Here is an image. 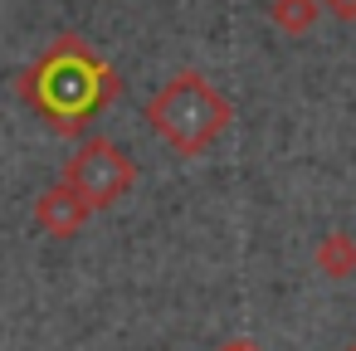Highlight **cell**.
<instances>
[{
    "label": "cell",
    "instance_id": "8992f818",
    "mask_svg": "<svg viewBox=\"0 0 356 351\" xmlns=\"http://www.w3.org/2000/svg\"><path fill=\"white\" fill-rule=\"evenodd\" d=\"M346 351H356V346H346Z\"/></svg>",
    "mask_w": 356,
    "mask_h": 351
},
{
    "label": "cell",
    "instance_id": "7a4b0ae2",
    "mask_svg": "<svg viewBox=\"0 0 356 351\" xmlns=\"http://www.w3.org/2000/svg\"><path fill=\"white\" fill-rule=\"evenodd\" d=\"M317 268L327 278H351L356 273V239L351 234H327L317 244Z\"/></svg>",
    "mask_w": 356,
    "mask_h": 351
},
{
    "label": "cell",
    "instance_id": "6da1fadb",
    "mask_svg": "<svg viewBox=\"0 0 356 351\" xmlns=\"http://www.w3.org/2000/svg\"><path fill=\"white\" fill-rule=\"evenodd\" d=\"M152 122L156 132L181 147V152H205L225 127H229V103L200 79V74H181L166 83V93L152 103Z\"/></svg>",
    "mask_w": 356,
    "mask_h": 351
},
{
    "label": "cell",
    "instance_id": "5b68a950",
    "mask_svg": "<svg viewBox=\"0 0 356 351\" xmlns=\"http://www.w3.org/2000/svg\"><path fill=\"white\" fill-rule=\"evenodd\" d=\"M229 351H254V346H229Z\"/></svg>",
    "mask_w": 356,
    "mask_h": 351
},
{
    "label": "cell",
    "instance_id": "3957f363",
    "mask_svg": "<svg viewBox=\"0 0 356 351\" xmlns=\"http://www.w3.org/2000/svg\"><path fill=\"white\" fill-rule=\"evenodd\" d=\"M268 15H273V25H278L283 35H307L312 20L322 15V0H273Z\"/></svg>",
    "mask_w": 356,
    "mask_h": 351
},
{
    "label": "cell",
    "instance_id": "277c9868",
    "mask_svg": "<svg viewBox=\"0 0 356 351\" xmlns=\"http://www.w3.org/2000/svg\"><path fill=\"white\" fill-rule=\"evenodd\" d=\"M322 10L337 20H356V0H322Z\"/></svg>",
    "mask_w": 356,
    "mask_h": 351
}]
</instances>
